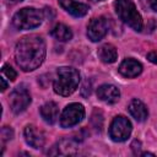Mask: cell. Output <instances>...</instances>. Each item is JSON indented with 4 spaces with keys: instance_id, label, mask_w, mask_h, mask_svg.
Returning <instances> with one entry per match:
<instances>
[{
    "instance_id": "obj_12",
    "label": "cell",
    "mask_w": 157,
    "mask_h": 157,
    "mask_svg": "<svg viewBox=\"0 0 157 157\" xmlns=\"http://www.w3.org/2000/svg\"><path fill=\"white\" fill-rule=\"evenodd\" d=\"M58 2L66 12L75 17H82L88 12V6L76 0H58Z\"/></svg>"
},
{
    "instance_id": "obj_17",
    "label": "cell",
    "mask_w": 157,
    "mask_h": 157,
    "mask_svg": "<svg viewBox=\"0 0 157 157\" xmlns=\"http://www.w3.org/2000/svg\"><path fill=\"white\" fill-rule=\"evenodd\" d=\"M52 36L59 42H67L72 38V31L64 23H58L52 29Z\"/></svg>"
},
{
    "instance_id": "obj_23",
    "label": "cell",
    "mask_w": 157,
    "mask_h": 157,
    "mask_svg": "<svg viewBox=\"0 0 157 157\" xmlns=\"http://www.w3.org/2000/svg\"><path fill=\"white\" fill-rule=\"evenodd\" d=\"M0 82H1V91L4 92V91L7 88V82L5 81V78H4V77H1V78H0Z\"/></svg>"
},
{
    "instance_id": "obj_1",
    "label": "cell",
    "mask_w": 157,
    "mask_h": 157,
    "mask_svg": "<svg viewBox=\"0 0 157 157\" xmlns=\"http://www.w3.org/2000/svg\"><path fill=\"white\" fill-rule=\"evenodd\" d=\"M45 42L38 34H29L21 38L15 48V60L23 71L38 69L45 59Z\"/></svg>"
},
{
    "instance_id": "obj_15",
    "label": "cell",
    "mask_w": 157,
    "mask_h": 157,
    "mask_svg": "<svg viewBox=\"0 0 157 157\" xmlns=\"http://www.w3.org/2000/svg\"><path fill=\"white\" fill-rule=\"evenodd\" d=\"M97 55L101 59V61H103L104 64H112V63H114L117 60L118 52H117V48L113 44L105 43V44H103V45H101L98 48Z\"/></svg>"
},
{
    "instance_id": "obj_24",
    "label": "cell",
    "mask_w": 157,
    "mask_h": 157,
    "mask_svg": "<svg viewBox=\"0 0 157 157\" xmlns=\"http://www.w3.org/2000/svg\"><path fill=\"white\" fill-rule=\"evenodd\" d=\"M150 4H151V7H152V10L157 12V0H151V1H150Z\"/></svg>"
},
{
    "instance_id": "obj_3",
    "label": "cell",
    "mask_w": 157,
    "mask_h": 157,
    "mask_svg": "<svg viewBox=\"0 0 157 157\" xmlns=\"http://www.w3.org/2000/svg\"><path fill=\"white\" fill-rule=\"evenodd\" d=\"M114 9L118 17L134 31L140 32L144 27L141 15L139 13L135 4L131 0H115Z\"/></svg>"
},
{
    "instance_id": "obj_13",
    "label": "cell",
    "mask_w": 157,
    "mask_h": 157,
    "mask_svg": "<svg viewBox=\"0 0 157 157\" xmlns=\"http://www.w3.org/2000/svg\"><path fill=\"white\" fill-rule=\"evenodd\" d=\"M128 110L131 114V117L137 121H144L148 117V110H147L146 105L144 104V102H141L137 98H134L130 101V103L128 105Z\"/></svg>"
},
{
    "instance_id": "obj_9",
    "label": "cell",
    "mask_w": 157,
    "mask_h": 157,
    "mask_svg": "<svg viewBox=\"0 0 157 157\" xmlns=\"http://www.w3.org/2000/svg\"><path fill=\"white\" fill-rule=\"evenodd\" d=\"M26 142L33 148H42L45 144V135L36 125H27L23 131Z\"/></svg>"
},
{
    "instance_id": "obj_6",
    "label": "cell",
    "mask_w": 157,
    "mask_h": 157,
    "mask_svg": "<svg viewBox=\"0 0 157 157\" xmlns=\"http://www.w3.org/2000/svg\"><path fill=\"white\" fill-rule=\"evenodd\" d=\"M85 118V108L81 103L67 104L60 117V125L63 128H71L77 125Z\"/></svg>"
},
{
    "instance_id": "obj_25",
    "label": "cell",
    "mask_w": 157,
    "mask_h": 157,
    "mask_svg": "<svg viewBox=\"0 0 157 157\" xmlns=\"http://www.w3.org/2000/svg\"><path fill=\"white\" fill-rule=\"evenodd\" d=\"M21 1H23V0H7L9 4H17V2H21Z\"/></svg>"
},
{
    "instance_id": "obj_21",
    "label": "cell",
    "mask_w": 157,
    "mask_h": 157,
    "mask_svg": "<svg viewBox=\"0 0 157 157\" xmlns=\"http://www.w3.org/2000/svg\"><path fill=\"white\" fill-rule=\"evenodd\" d=\"M88 82H90V81L87 80V81L85 82V85L82 86V90H81V93H82V96H83V97H88V96L91 94V85H90V86L87 87V85H88Z\"/></svg>"
},
{
    "instance_id": "obj_5",
    "label": "cell",
    "mask_w": 157,
    "mask_h": 157,
    "mask_svg": "<svg viewBox=\"0 0 157 157\" xmlns=\"http://www.w3.org/2000/svg\"><path fill=\"white\" fill-rule=\"evenodd\" d=\"M132 126L128 118L123 115L115 117L109 126V136L115 142H123L130 137Z\"/></svg>"
},
{
    "instance_id": "obj_10",
    "label": "cell",
    "mask_w": 157,
    "mask_h": 157,
    "mask_svg": "<svg viewBox=\"0 0 157 157\" xmlns=\"http://www.w3.org/2000/svg\"><path fill=\"white\" fill-rule=\"evenodd\" d=\"M118 71L128 78H134L139 76L142 72V65L140 61L132 59V58H126L121 61V64L118 67Z\"/></svg>"
},
{
    "instance_id": "obj_16",
    "label": "cell",
    "mask_w": 157,
    "mask_h": 157,
    "mask_svg": "<svg viewBox=\"0 0 157 157\" xmlns=\"http://www.w3.org/2000/svg\"><path fill=\"white\" fill-rule=\"evenodd\" d=\"M58 151L55 152L56 155H76L78 153V144L75 139H61L56 146Z\"/></svg>"
},
{
    "instance_id": "obj_20",
    "label": "cell",
    "mask_w": 157,
    "mask_h": 157,
    "mask_svg": "<svg viewBox=\"0 0 157 157\" xmlns=\"http://www.w3.org/2000/svg\"><path fill=\"white\" fill-rule=\"evenodd\" d=\"M140 148H141V142L139 140H134L131 144V150L135 155H140Z\"/></svg>"
},
{
    "instance_id": "obj_11",
    "label": "cell",
    "mask_w": 157,
    "mask_h": 157,
    "mask_svg": "<svg viewBox=\"0 0 157 157\" xmlns=\"http://www.w3.org/2000/svg\"><path fill=\"white\" fill-rule=\"evenodd\" d=\"M97 97L105 103H115L120 97V91L114 85L104 83L97 88Z\"/></svg>"
},
{
    "instance_id": "obj_2",
    "label": "cell",
    "mask_w": 157,
    "mask_h": 157,
    "mask_svg": "<svg viewBox=\"0 0 157 157\" xmlns=\"http://www.w3.org/2000/svg\"><path fill=\"white\" fill-rule=\"evenodd\" d=\"M80 83V72L70 66L59 67L53 82L54 92L59 96L72 94Z\"/></svg>"
},
{
    "instance_id": "obj_18",
    "label": "cell",
    "mask_w": 157,
    "mask_h": 157,
    "mask_svg": "<svg viewBox=\"0 0 157 157\" xmlns=\"http://www.w3.org/2000/svg\"><path fill=\"white\" fill-rule=\"evenodd\" d=\"M1 72H2V75H4V76H6L10 81H15V80H16V77H17L16 71H15L10 65H7V64H5V65L2 66Z\"/></svg>"
},
{
    "instance_id": "obj_26",
    "label": "cell",
    "mask_w": 157,
    "mask_h": 157,
    "mask_svg": "<svg viewBox=\"0 0 157 157\" xmlns=\"http://www.w3.org/2000/svg\"><path fill=\"white\" fill-rule=\"evenodd\" d=\"M142 156H155L153 153H150V152H144V153H141Z\"/></svg>"
},
{
    "instance_id": "obj_14",
    "label": "cell",
    "mask_w": 157,
    "mask_h": 157,
    "mask_svg": "<svg viewBox=\"0 0 157 157\" xmlns=\"http://www.w3.org/2000/svg\"><path fill=\"white\" fill-rule=\"evenodd\" d=\"M40 117L48 124H54L59 117V107L55 102H47L39 109Z\"/></svg>"
},
{
    "instance_id": "obj_4",
    "label": "cell",
    "mask_w": 157,
    "mask_h": 157,
    "mask_svg": "<svg viewBox=\"0 0 157 157\" xmlns=\"http://www.w3.org/2000/svg\"><path fill=\"white\" fill-rule=\"evenodd\" d=\"M43 12L34 7H23L12 17V25L17 29H32L43 21Z\"/></svg>"
},
{
    "instance_id": "obj_8",
    "label": "cell",
    "mask_w": 157,
    "mask_h": 157,
    "mask_svg": "<svg viewBox=\"0 0 157 157\" xmlns=\"http://www.w3.org/2000/svg\"><path fill=\"white\" fill-rule=\"evenodd\" d=\"M108 32V22L104 17H93L87 25V37L92 42L101 40Z\"/></svg>"
},
{
    "instance_id": "obj_22",
    "label": "cell",
    "mask_w": 157,
    "mask_h": 157,
    "mask_svg": "<svg viewBox=\"0 0 157 157\" xmlns=\"http://www.w3.org/2000/svg\"><path fill=\"white\" fill-rule=\"evenodd\" d=\"M147 59L153 63V64H157V52H150L147 54Z\"/></svg>"
},
{
    "instance_id": "obj_7",
    "label": "cell",
    "mask_w": 157,
    "mask_h": 157,
    "mask_svg": "<svg viewBox=\"0 0 157 157\" xmlns=\"http://www.w3.org/2000/svg\"><path fill=\"white\" fill-rule=\"evenodd\" d=\"M31 101H32L31 94L27 91V88L23 87V86H18L10 94L9 103H10L11 110L15 114H20V113H22L23 110L27 109V107L31 104Z\"/></svg>"
},
{
    "instance_id": "obj_19",
    "label": "cell",
    "mask_w": 157,
    "mask_h": 157,
    "mask_svg": "<svg viewBox=\"0 0 157 157\" xmlns=\"http://www.w3.org/2000/svg\"><path fill=\"white\" fill-rule=\"evenodd\" d=\"M12 136H13V131H12L11 128H9V126H4V128L1 129V140H2L4 142L11 140Z\"/></svg>"
}]
</instances>
